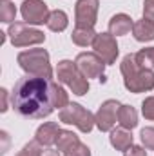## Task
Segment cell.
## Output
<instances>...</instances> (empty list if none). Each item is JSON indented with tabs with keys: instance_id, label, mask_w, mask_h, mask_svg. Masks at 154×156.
I'll return each instance as SVG.
<instances>
[{
	"instance_id": "cell-6",
	"label": "cell",
	"mask_w": 154,
	"mask_h": 156,
	"mask_svg": "<svg viewBox=\"0 0 154 156\" xmlns=\"http://www.w3.org/2000/svg\"><path fill=\"white\" fill-rule=\"evenodd\" d=\"M9 38H11V44L15 47H26V45H37V44H42L45 40V35L27 26V24H20V22H15L11 24L9 31H7Z\"/></svg>"
},
{
	"instance_id": "cell-10",
	"label": "cell",
	"mask_w": 154,
	"mask_h": 156,
	"mask_svg": "<svg viewBox=\"0 0 154 156\" xmlns=\"http://www.w3.org/2000/svg\"><path fill=\"white\" fill-rule=\"evenodd\" d=\"M120 104L116 100H107L100 105L98 113L94 115V122H96V127L102 131V133H107V131H113L116 120H118V111H120Z\"/></svg>"
},
{
	"instance_id": "cell-31",
	"label": "cell",
	"mask_w": 154,
	"mask_h": 156,
	"mask_svg": "<svg viewBox=\"0 0 154 156\" xmlns=\"http://www.w3.org/2000/svg\"><path fill=\"white\" fill-rule=\"evenodd\" d=\"M64 156H65V154H64Z\"/></svg>"
},
{
	"instance_id": "cell-4",
	"label": "cell",
	"mask_w": 154,
	"mask_h": 156,
	"mask_svg": "<svg viewBox=\"0 0 154 156\" xmlns=\"http://www.w3.org/2000/svg\"><path fill=\"white\" fill-rule=\"evenodd\" d=\"M56 78H58V82L65 83V85L73 91V94L83 96V94L89 91V82H87V78L78 71L76 64H73L71 60H62V62H58Z\"/></svg>"
},
{
	"instance_id": "cell-15",
	"label": "cell",
	"mask_w": 154,
	"mask_h": 156,
	"mask_svg": "<svg viewBox=\"0 0 154 156\" xmlns=\"http://www.w3.org/2000/svg\"><path fill=\"white\" fill-rule=\"evenodd\" d=\"M109 140H111V145L114 147L116 151H123V153L132 145V134H131L127 129H123V127L113 129Z\"/></svg>"
},
{
	"instance_id": "cell-18",
	"label": "cell",
	"mask_w": 154,
	"mask_h": 156,
	"mask_svg": "<svg viewBox=\"0 0 154 156\" xmlns=\"http://www.w3.org/2000/svg\"><path fill=\"white\" fill-rule=\"evenodd\" d=\"M45 24H47V27H49L51 31L60 33V31H64V29L67 27L69 20H67V15H65L62 9H54V11H51V15H49V18H47Z\"/></svg>"
},
{
	"instance_id": "cell-7",
	"label": "cell",
	"mask_w": 154,
	"mask_h": 156,
	"mask_svg": "<svg viewBox=\"0 0 154 156\" xmlns=\"http://www.w3.org/2000/svg\"><path fill=\"white\" fill-rule=\"evenodd\" d=\"M78 71L85 78H98L103 76V69H105V62L96 55V53H80L75 60Z\"/></svg>"
},
{
	"instance_id": "cell-29",
	"label": "cell",
	"mask_w": 154,
	"mask_h": 156,
	"mask_svg": "<svg viewBox=\"0 0 154 156\" xmlns=\"http://www.w3.org/2000/svg\"><path fill=\"white\" fill-rule=\"evenodd\" d=\"M0 96H2L0 111H2V113H5V111H7V91H5V89H0Z\"/></svg>"
},
{
	"instance_id": "cell-21",
	"label": "cell",
	"mask_w": 154,
	"mask_h": 156,
	"mask_svg": "<svg viewBox=\"0 0 154 156\" xmlns=\"http://www.w3.org/2000/svg\"><path fill=\"white\" fill-rule=\"evenodd\" d=\"M53 98H54V107L64 109L65 105H69V96L65 93V89L62 85H58L56 82L53 83Z\"/></svg>"
},
{
	"instance_id": "cell-25",
	"label": "cell",
	"mask_w": 154,
	"mask_h": 156,
	"mask_svg": "<svg viewBox=\"0 0 154 156\" xmlns=\"http://www.w3.org/2000/svg\"><path fill=\"white\" fill-rule=\"evenodd\" d=\"M65 156H91V149L87 145H83L82 142H78L75 147H71L69 151L64 153Z\"/></svg>"
},
{
	"instance_id": "cell-11",
	"label": "cell",
	"mask_w": 154,
	"mask_h": 156,
	"mask_svg": "<svg viewBox=\"0 0 154 156\" xmlns=\"http://www.w3.org/2000/svg\"><path fill=\"white\" fill-rule=\"evenodd\" d=\"M98 0H78L75 5V18L76 26H87L94 27L96 18H98Z\"/></svg>"
},
{
	"instance_id": "cell-1",
	"label": "cell",
	"mask_w": 154,
	"mask_h": 156,
	"mask_svg": "<svg viewBox=\"0 0 154 156\" xmlns=\"http://www.w3.org/2000/svg\"><path fill=\"white\" fill-rule=\"evenodd\" d=\"M53 80L45 76H22L11 93V105L13 111L22 118H38L49 116L54 109L53 98Z\"/></svg>"
},
{
	"instance_id": "cell-30",
	"label": "cell",
	"mask_w": 154,
	"mask_h": 156,
	"mask_svg": "<svg viewBox=\"0 0 154 156\" xmlns=\"http://www.w3.org/2000/svg\"><path fill=\"white\" fill-rule=\"evenodd\" d=\"M42 156H58V149L56 151H51V149H47V151H44Z\"/></svg>"
},
{
	"instance_id": "cell-19",
	"label": "cell",
	"mask_w": 154,
	"mask_h": 156,
	"mask_svg": "<svg viewBox=\"0 0 154 156\" xmlns=\"http://www.w3.org/2000/svg\"><path fill=\"white\" fill-rule=\"evenodd\" d=\"M78 142V136L73 133V131H64L62 129V133H60V136H58V142H56V149L58 151H62V153H65V151H69L71 147H75Z\"/></svg>"
},
{
	"instance_id": "cell-22",
	"label": "cell",
	"mask_w": 154,
	"mask_h": 156,
	"mask_svg": "<svg viewBox=\"0 0 154 156\" xmlns=\"http://www.w3.org/2000/svg\"><path fill=\"white\" fill-rule=\"evenodd\" d=\"M136 60L142 67H149L152 69L154 67V47H145L142 51L136 53Z\"/></svg>"
},
{
	"instance_id": "cell-2",
	"label": "cell",
	"mask_w": 154,
	"mask_h": 156,
	"mask_svg": "<svg viewBox=\"0 0 154 156\" xmlns=\"http://www.w3.org/2000/svg\"><path fill=\"white\" fill-rule=\"evenodd\" d=\"M121 75H123V83L131 93H145L154 89V71L149 67H142L136 60L134 55H127L121 60Z\"/></svg>"
},
{
	"instance_id": "cell-20",
	"label": "cell",
	"mask_w": 154,
	"mask_h": 156,
	"mask_svg": "<svg viewBox=\"0 0 154 156\" xmlns=\"http://www.w3.org/2000/svg\"><path fill=\"white\" fill-rule=\"evenodd\" d=\"M16 16V7L15 4H11L9 0H2L0 2V20L5 24H11Z\"/></svg>"
},
{
	"instance_id": "cell-28",
	"label": "cell",
	"mask_w": 154,
	"mask_h": 156,
	"mask_svg": "<svg viewBox=\"0 0 154 156\" xmlns=\"http://www.w3.org/2000/svg\"><path fill=\"white\" fill-rule=\"evenodd\" d=\"M123 156H147V151H145L143 147H140V145H131V147L125 151Z\"/></svg>"
},
{
	"instance_id": "cell-5",
	"label": "cell",
	"mask_w": 154,
	"mask_h": 156,
	"mask_svg": "<svg viewBox=\"0 0 154 156\" xmlns=\"http://www.w3.org/2000/svg\"><path fill=\"white\" fill-rule=\"evenodd\" d=\"M60 122L67 125H75L82 133H91L94 127V115L82 107L80 104H69L64 109H60Z\"/></svg>"
},
{
	"instance_id": "cell-16",
	"label": "cell",
	"mask_w": 154,
	"mask_h": 156,
	"mask_svg": "<svg viewBox=\"0 0 154 156\" xmlns=\"http://www.w3.org/2000/svg\"><path fill=\"white\" fill-rule=\"evenodd\" d=\"M98 33H94V27H87V26H76L73 35H71V40L80 45V47H87V45H93V42L96 38Z\"/></svg>"
},
{
	"instance_id": "cell-14",
	"label": "cell",
	"mask_w": 154,
	"mask_h": 156,
	"mask_svg": "<svg viewBox=\"0 0 154 156\" xmlns=\"http://www.w3.org/2000/svg\"><path fill=\"white\" fill-rule=\"evenodd\" d=\"M132 35L138 42H151L154 40V22L149 18H142L134 22L132 26Z\"/></svg>"
},
{
	"instance_id": "cell-17",
	"label": "cell",
	"mask_w": 154,
	"mask_h": 156,
	"mask_svg": "<svg viewBox=\"0 0 154 156\" xmlns=\"http://www.w3.org/2000/svg\"><path fill=\"white\" fill-rule=\"evenodd\" d=\"M118 123L123 129H127V131L134 129L138 125V113H136V109L131 107V105H121L120 111H118Z\"/></svg>"
},
{
	"instance_id": "cell-3",
	"label": "cell",
	"mask_w": 154,
	"mask_h": 156,
	"mask_svg": "<svg viewBox=\"0 0 154 156\" xmlns=\"http://www.w3.org/2000/svg\"><path fill=\"white\" fill-rule=\"evenodd\" d=\"M18 66L33 76H53V69L49 64V53L45 49H29V51H22L16 56Z\"/></svg>"
},
{
	"instance_id": "cell-12",
	"label": "cell",
	"mask_w": 154,
	"mask_h": 156,
	"mask_svg": "<svg viewBox=\"0 0 154 156\" xmlns=\"http://www.w3.org/2000/svg\"><path fill=\"white\" fill-rule=\"evenodd\" d=\"M62 129L58 127L56 122H45L44 125H40L37 134H35V140L38 142L40 145L44 147H49V145H54L58 142V136H60Z\"/></svg>"
},
{
	"instance_id": "cell-9",
	"label": "cell",
	"mask_w": 154,
	"mask_h": 156,
	"mask_svg": "<svg viewBox=\"0 0 154 156\" xmlns=\"http://www.w3.org/2000/svg\"><path fill=\"white\" fill-rule=\"evenodd\" d=\"M22 18L26 20V24H44L49 18V7L44 0H24L22 4Z\"/></svg>"
},
{
	"instance_id": "cell-27",
	"label": "cell",
	"mask_w": 154,
	"mask_h": 156,
	"mask_svg": "<svg viewBox=\"0 0 154 156\" xmlns=\"http://www.w3.org/2000/svg\"><path fill=\"white\" fill-rule=\"evenodd\" d=\"M143 18H149L154 22V0H145L143 4Z\"/></svg>"
},
{
	"instance_id": "cell-13",
	"label": "cell",
	"mask_w": 154,
	"mask_h": 156,
	"mask_svg": "<svg viewBox=\"0 0 154 156\" xmlns=\"http://www.w3.org/2000/svg\"><path fill=\"white\" fill-rule=\"evenodd\" d=\"M132 26H134V22L131 20L129 15L118 13V15H114V16L109 20V33H111L113 37H123V35H127V33L132 29Z\"/></svg>"
},
{
	"instance_id": "cell-26",
	"label": "cell",
	"mask_w": 154,
	"mask_h": 156,
	"mask_svg": "<svg viewBox=\"0 0 154 156\" xmlns=\"http://www.w3.org/2000/svg\"><path fill=\"white\" fill-rule=\"evenodd\" d=\"M142 113L147 120H154V96H149L142 104Z\"/></svg>"
},
{
	"instance_id": "cell-8",
	"label": "cell",
	"mask_w": 154,
	"mask_h": 156,
	"mask_svg": "<svg viewBox=\"0 0 154 156\" xmlns=\"http://www.w3.org/2000/svg\"><path fill=\"white\" fill-rule=\"evenodd\" d=\"M93 49L94 53L109 66V64H114L116 56L120 53L118 49V44H116V38L111 35V33H98L96 38L93 42Z\"/></svg>"
},
{
	"instance_id": "cell-23",
	"label": "cell",
	"mask_w": 154,
	"mask_h": 156,
	"mask_svg": "<svg viewBox=\"0 0 154 156\" xmlns=\"http://www.w3.org/2000/svg\"><path fill=\"white\" fill-rule=\"evenodd\" d=\"M42 145H40L37 140H33V142H29V144H26L24 147H22V151L18 153L16 156H42Z\"/></svg>"
},
{
	"instance_id": "cell-24",
	"label": "cell",
	"mask_w": 154,
	"mask_h": 156,
	"mask_svg": "<svg viewBox=\"0 0 154 156\" xmlns=\"http://www.w3.org/2000/svg\"><path fill=\"white\" fill-rule=\"evenodd\" d=\"M140 136H142V144L145 145V149L154 151V127H143Z\"/></svg>"
}]
</instances>
